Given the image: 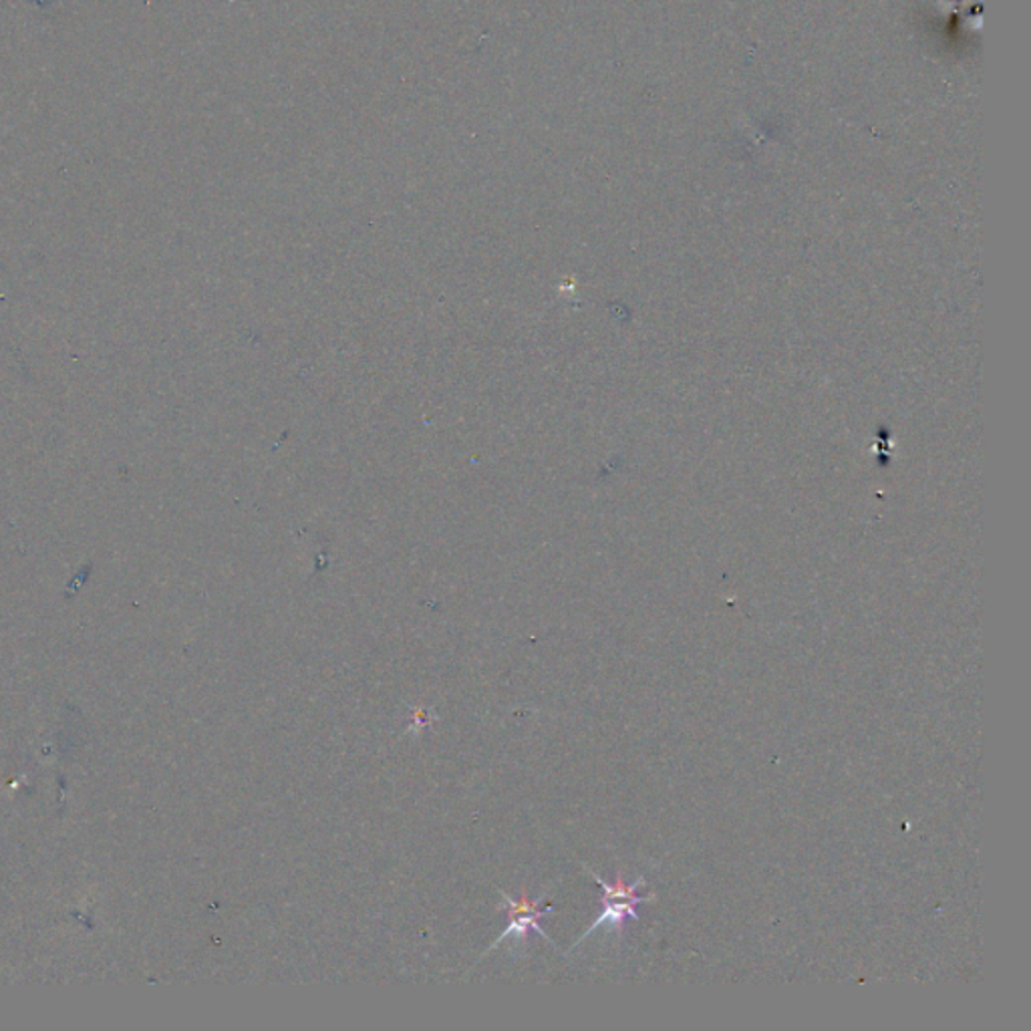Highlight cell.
<instances>
[{"label": "cell", "instance_id": "cell-2", "mask_svg": "<svg viewBox=\"0 0 1031 1031\" xmlns=\"http://www.w3.org/2000/svg\"><path fill=\"white\" fill-rule=\"evenodd\" d=\"M546 894H549V891H546L544 894H540L536 901H530V899H528V894L524 893L522 896H520V901H514V899H512V896H508L504 891H500V896H502L500 908L508 911L510 923H508L504 931L498 935V939L492 940V945L488 947V952H483V955L480 957V961L483 959V957H486V955H488V953L492 952V949H496V947H498L502 940H524L527 939L528 933H530V931H534V933L540 935L542 939L549 940L551 945L556 947V943H554V940H552L551 937L546 935V931H544L542 925H540V918L544 917V915H549V913L554 911V906L552 905H542V903H544V899H546Z\"/></svg>", "mask_w": 1031, "mask_h": 1031}, {"label": "cell", "instance_id": "cell-1", "mask_svg": "<svg viewBox=\"0 0 1031 1031\" xmlns=\"http://www.w3.org/2000/svg\"><path fill=\"white\" fill-rule=\"evenodd\" d=\"M586 872L595 879L596 884L603 889V913L598 915L595 923L591 927L586 928L585 933L578 937V940L574 943L581 945L586 937H591L598 927H610L615 928L617 933H623L625 925L629 921H639V913H637V906L642 905V903H651L655 901V894H649V896H639L637 894V889L645 883V879L639 876L637 881L633 884L625 883L623 879V872H619L617 881L613 884L605 883L595 871H591L588 867H585Z\"/></svg>", "mask_w": 1031, "mask_h": 1031}]
</instances>
